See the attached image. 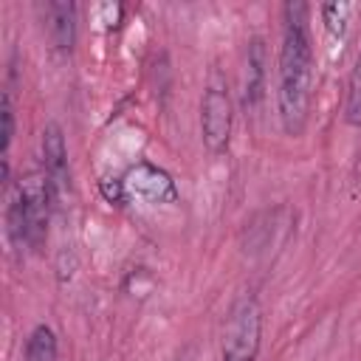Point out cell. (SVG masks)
Segmentation results:
<instances>
[{"instance_id": "1", "label": "cell", "mask_w": 361, "mask_h": 361, "mask_svg": "<svg viewBox=\"0 0 361 361\" xmlns=\"http://www.w3.org/2000/svg\"><path fill=\"white\" fill-rule=\"evenodd\" d=\"M285 31L279 48V87L276 107L288 135H299L307 121L310 85H313V48L307 34V6L285 3Z\"/></svg>"}, {"instance_id": "2", "label": "cell", "mask_w": 361, "mask_h": 361, "mask_svg": "<svg viewBox=\"0 0 361 361\" xmlns=\"http://www.w3.org/2000/svg\"><path fill=\"white\" fill-rule=\"evenodd\" d=\"M54 197L48 192L45 175L31 172L20 178L8 195V209H6V226L14 248H39L48 231V209Z\"/></svg>"}, {"instance_id": "3", "label": "cell", "mask_w": 361, "mask_h": 361, "mask_svg": "<svg viewBox=\"0 0 361 361\" xmlns=\"http://www.w3.org/2000/svg\"><path fill=\"white\" fill-rule=\"evenodd\" d=\"M262 336V310L254 296H240L231 307L226 338H223V361H257Z\"/></svg>"}, {"instance_id": "4", "label": "cell", "mask_w": 361, "mask_h": 361, "mask_svg": "<svg viewBox=\"0 0 361 361\" xmlns=\"http://www.w3.org/2000/svg\"><path fill=\"white\" fill-rule=\"evenodd\" d=\"M231 96L228 90L214 82L206 87L203 93V104H200V130H203V144L212 155H220L226 147H228V138H231Z\"/></svg>"}, {"instance_id": "5", "label": "cell", "mask_w": 361, "mask_h": 361, "mask_svg": "<svg viewBox=\"0 0 361 361\" xmlns=\"http://www.w3.org/2000/svg\"><path fill=\"white\" fill-rule=\"evenodd\" d=\"M42 175L54 203H59L68 192V149L59 124H48L42 130Z\"/></svg>"}, {"instance_id": "6", "label": "cell", "mask_w": 361, "mask_h": 361, "mask_svg": "<svg viewBox=\"0 0 361 361\" xmlns=\"http://www.w3.org/2000/svg\"><path fill=\"white\" fill-rule=\"evenodd\" d=\"M121 183H124V189H130V192H135L147 200H158V203L161 200H175V186H172L169 175L149 166V164L135 166L127 175V180H121Z\"/></svg>"}, {"instance_id": "7", "label": "cell", "mask_w": 361, "mask_h": 361, "mask_svg": "<svg viewBox=\"0 0 361 361\" xmlns=\"http://www.w3.org/2000/svg\"><path fill=\"white\" fill-rule=\"evenodd\" d=\"M45 20H48V34L59 51H71L76 39V6L68 0H54L45 6Z\"/></svg>"}, {"instance_id": "8", "label": "cell", "mask_w": 361, "mask_h": 361, "mask_svg": "<svg viewBox=\"0 0 361 361\" xmlns=\"http://www.w3.org/2000/svg\"><path fill=\"white\" fill-rule=\"evenodd\" d=\"M262 79H265V48L262 39L254 37L245 56V82H243V102L245 107H257L262 96Z\"/></svg>"}, {"instance_id": "9", "label": "cell", "mask_w": 361, "mask_h": 361, "mask_svg": "<svg viewBox=\"0 0 361 361\" xmlns=\"http://www.w3.org/2000/svg\"><path fill=\"white\" fill-rule=\"evenodd\" d=\"M25 361H56V336L48 324H37L25 344Z\"/></svg>"}, {"instance_id": "10", "label": "cell", "mask_w": 361, "mask_h": 361, "mask_svg": "<svg viewBox=\"0 0 361 361\" xmlns=\"http://www.w3.org/2000/svg\"><path fill=\"white\" fill-rule=\"evenodd\" d=\"M347 14H350V6L347 3H327V6H322V20H324L330 37H344V31H347Z\"/></svg>"}, {"instance_id": "11", "label": "cell", "mask_w": 361, "mask_h": 361, "mask_svg": "<svg viewBox=\"0 0 361 361\" xmlns=\"http://www.w3.org/2000/svg\"><path fill=\"white\" fill-rule=\"evenodd\" d=\"M347 121L361 124V59L355 62V71L350 76V90H347Z\"/></svg>"}, {"instance_id": "12", "label": "cell", "mask_w": 361, "mask_h": 361, "mask_svg": "<svg viewBox=\"0 0 361 361\" xmlns=\"http://www.w3.org/2000/svg\"><path fill=\"white\" fill-rule=\"evenodd\" d=\"M0 118H3V158H8V147H11V138H14V107H11V96L3 93L0 99Z\"/></svg>"}]
</instances>
